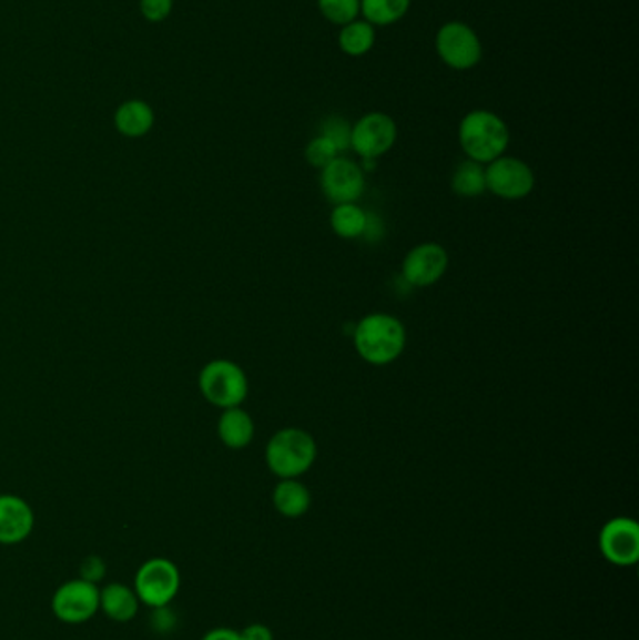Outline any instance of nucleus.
<instances>
[{"label":"nucleus","instance_id":"412c9836","mask_svg":"<svg viewBox=\"0 0 639 640\" xmlns=\"http://www.w3.org/2000/svg\"><path fill=\"white\" fill-rule=\"evenodd\" d=\"M409 4L410 0H361V13L369 24L386 27L404 18Z\"/></svg>","mask_w":639,"mask_h":640},{"label":"nucleus","instance_id":"b1692460","mask_svg":"<svg viewBox=\"0 0 639 640\" xmlns=\"http://www.w3.org/2000/svg\"><path fill=\"white\" fill-rule=\"evenodd\" d=\"M338 156V149L328 139L321 138V135L312 139L308 146H306V160H308L310 165H314L317 169H325L328 163L334 162Z\"/></svg>","mask_w":639,"mask_h":640},{"label":"nucleus","instance_id":"20e7f679","mask_svg":"<svg viewBox=\"0 0 639 640\" xmlns=\"http://www.w3.org/2000/svg\"><path fill=\"white\" fill-rule=\"evenodd\" d=\"M197 384L206 402L222 410L241 407L250 392L246 373L241 365L224 358L212 359L205 364Z\"/></svg>","mask_w":639,"mask_h":640},{"label":"nucleus","instance_id":"2eb2a0df","mask_svg":"<svg viewBox=\"0 0 639 640\" xmlns=\"http://www.w3.org/2000/svg\"><path fill=\"white\" fill-rule=\"evenodd\" d=\"M116 132L128 139L145 138L146 133H151L156 122V114L154 109L143 100H128L116 108L115 116Z\"/></svg>","mask_w":639,"mask_h":640},{"label":"nucleus","instance_id":"f257e3e1","mask_svg":"<svg viewBox=\"0 0 639 640\" xmlns=\"http://www.w3.org/2000/svg\"><path fill=\"white\" fill-rule=\"evenodd\" d=\"M358 356L369 365H388L404 353L407 334L398 317L388 313H372L356 324L353 332Z\"/></svg>","mask_w":639,"mask_h":640},{"label":"nucleus","instance_id":"a211bd4d","mask_svg":"<svg viewBox=\"0 0 639 640\" xmlns=\"http://www.w3.org/2000/svg\"><path fill=\"white\" fill-rule=\"evenodd\" d=\"M331 227L339 238H361L368 227V212L356 203L336 204L331 214Z\"/></svg>","mask_w":639,"mask_h":640},{"label":"nucleus","instance_id":"4468645a","mask_svg":"<svg viewBox=\"0 0 639 640\" xmlns=\"http://www.w3.org/2000/svg\"><path fill=\"white\" fill-rule=\"evenodd\" d=\"M141 609L138 593L122 582H109L100 588V611L113 622H132Z\"/></svg>","mask_w":639,"mask_h":640},{"label":"nucleus","instance_id":"bb28decb","mask_svg":"<svg viewBox=\"0 0 639 640\" xmlns=\"http://www.w3.org/2000/svg\"><path fill=\"white\" fill-rule=\"evenodd\" d=\"M151 626L154 631L162 634L171 633L176 628L175 611L171 609V605L152 609Z\"/></svg>","mask_w":639,"mask_h":640},{"label":"nucleus","instance_id":"ddd939ff","mask_svg":"<svg viewBox=\"0 0 639 640\" xmlns=\"http://www.w3.org/2000/svg\"><path fill=\"white\" fill-rule=\"evenodd\" d=\"M37 515L31 504L18 495H0V545L23 544L31 538Z\"/></svg>","mask_w":639,"mask_h":640},{"label":"nucleus","instance_id":"1a4fd4ad","mask_svg":"<svg viewBox=\"0 0 639 640\" xmlns=\"http://www.w3.org/2000/svg\"><path fill=\"white\" fill-rule=\"evenodd\" d=\"M398 139V128L388 114L368 113L356 122L351 132V149L366 162H374L377 158L393 149Z\"/></svg>","mask_w":639,"mask_h":640},{"label":"nucleus","instance_id":"39448f33","mask_svg":"<svg viewBox=\"0 0 639 640\" xmlns=\"http://www.w3.org/2000/svg\"><path fill=\"white\" fill-rule=\"evenodd\" d=\"M182 587L181 569L168 558L156 557L139 566L133 577V590L141 605L149 609L168 607Z\"/></svg>","mask_w":639,"mask_h":640},{"label":"nucleus","instance_id":"5701e85b","mask_svg":"<svg viewBox=\"0 0 639 640\" xmlns=\"http://www.w3.org/2000/svg\"><path fill=\"white\" fill-rule=\"evenodd\" d=\"M351 132H353V126H351L344 116H338V114L326 116V119L321 122V138L328 139V141L338 149V152L351 149Z\"/></svg>","mask_w":639,"mask_h":640},{"label":"nucleus","instance_id":"dca6fc26","mask_svg":"<svg viewBox=\"0 0 639 640\" xmlns=\"http://www.w3.org/2000/svg\"><path fill=\"white\" fill-rule=\"evenodd\" d=\"M217 437L225 448H247L255 437L254 418L241 407L225 408L217 419Z\"/></svg>","mask_w":639,"mask_h":640},{"label":"nucleus","instance_id":"0eeeda50","mask_svg":"<svg viewBox=\"0 0 639 640\" xmlns=\"http://www.w3.org/2000/svg\"><path fill=\"white\" fill-rule=\"evenodd\" d=\"M435 48L440 60L454 70H469L483 59V43L477 32L459 21L440 27L435 38Z\"/></svg>","mask_w":639,"mask_h":640},{"label":"nucleus","instance_id":"f8f14e48","mask_svg":"<svg viewBox=\"0 0 639 640\" xmlns=\"http://www.w3.org/2000/svg\"><path fill=\"white\" fill-rule=\"evenodd\" d=\"M600 551L616 566H632L639 558L638 522L628 517H617L606 522L600 532Z\"/></svg>","mask_w":639,"mask_h":640},{"label":"nucleus","instance_id":"9d476101","mask_svg":"<svg viewBox=\"0 0 639 640\" xmlns=\"http://www.w3.org/2000/svg\"><path fill=\"white\" fill-rule=\"evenodd\" d=\"M320 184L321 192L334 206L356 203L366 190V179L361 165L342 156L321 169Z\"/></svg>","mask_w":639,"mask_h":640},{"label":"nucleus","instance_id":"4be33fe9","mask_svg":"<svg viewBox=\"0 0 639 640\" xmlns=\"http://www.w3.org/2000/svg\"><path fill=\"white\" fill-rule=\"evenodd\" d=\"M320 10L331 23H351L361 13V0H317Z\"/></svg>","mask_w":639,"mask_h":640},{"label":"nucleus","instance_id":"aec40b11","mask_svg":"<svg viewBox=\"0 0 639 640\" xmlns=\"http://www.w3.org/2000/svg\"><path fill=\"white\" fill-rule=\"evenodd\" d=\"M338 43L345 54L363 57V54L368 53L369 49L374 48L375 27L369 24L368 21L355 19V21L342 27Z\"/></svg>","mask_w":639,"mask_h":640},{"label":"nucleus","instance_id":"c85d7f7f","mask_svg":"<svg viewBox=\"0 0 639 640\" xmlns=\"http://www.w3.org/2000/svg\"><path fill=\"white\" fill-rule=\"evenodd\" d=\"M201 640H241V633L235 629L216 628L211 629Z\"/></svg>","mask_w":639,"mask_h":640},{"label":"nucleus","instance_id":"f03ea898","mask_svg":"<svg viewBox=\"0 0 639 640\" xmlns=\"http://www.w3.org/2000/svg\"><path fill=\"white\" fill-rule=\"evenodd\" d=\"M510 133L505 120L491 111H470L459 124V144L465 156L477 163H491L505 156Z\"/></svg>","mask_w":639,"mask_h":640},{"label":"nucleus","instance_id":"6e6552de","mask_svg":"<svg viewBox=\"0 0 639 640\" xmlns=\"http://www.w3.org/2000/svg\"><path fill=\"white\" fill-rule=\"evenodd\" d=\"M535 182L532 169L518 158H497L486 167V190L505 201H519L531 195Z\"/></svg>","mask_w":639,"mask_h":640},{"label":"nucleus","instance_id":"6ab92c4d","mask_svg":"<svg viewBox=\"0 0 639 640\" xmlns=\"http://www.w3.org/2000/svg\"><path fill=\"white\" fill-rule=\"evenodd\" d=\"M454 193L459 197H478L486 192V167L483 163L465 160L454 169L453 182H450Z\"/></svg>","mask_w":639,"mask_h":640},{"label":"nucleus","instance_id":"393cba45","mask_svg":"<svg viewBox=\"0 0 639 640\" xmlns=\"http://www.w3.org/2000/svg\"><path fill=\"white\" fill-rule=\"evenodd\" d=\"M105 575H108V563L98 555H89V557L83 558V562L79 566V579L92 582V585L103 582Z\"/></svg>","mask_w":639,"mask_h":640},{"label":"nucleus","instance_id":"cd10ccee","mask_svg":"<svg viewBox=\"0 0 639 640\" xmlns=\"http://www.w3.org/2000/svg\"><path fill=\"white\" fill-rule=\"evenodd\" d=\"M239 633H241V640H274L271 629L263 626V623H252V626H247Z\"/></svg>","mask_w":639,"mask_h":640},{"label":"nucleus","instance_id":"a878e982","mask_svg":"<svg viewBox=\"0 0 639 640\" xmlns=\"http://www.w3.org/2000/svg\"><path fill=\"white\" fill-rule=\"evenodd\" d=\"M141 16L151 23H162L173 12V0H139Z\"/></svg>","mask_w":639,"mask_h":640},{"label":"nucleus","instance_id":"423d86ee","mask_svg":"<svg viewBox=\"0 0 639 640\" xmlns=\"http://www.w3.org/2000/svg\"><path fill=\"white\" fill-rule=\"evenodd\" d=\"M54 618L68 626L89 622L100 611V587L83 579L62 582L51 598Z\"/></svg>","mask_w":639,"mask_h":640},{"label":"nucleus","instance_id":"7ed1b4c3","mask_svg":"<svg viewBox=\"0 0 639 640\" xmlns=\"http://www.w3.org/2000/svg\"><path fill=\"white\" fill-rule=\"evenodd\" d=\"M266 465L277 478L296 479L308 473L317 459L314 437L298 427L274 433L265 449Z\"/></svg>","mask_w":639,"mask_h":640},{"label":"nucleus","instance_id":"9b49d317","mask_svg":"<svg viewBox=\"0 0 639 640\" xmlns=\"http://www.w3.org/2000/svg\"><path fill=\"white\" fill-rule=\"evenodd\" d=\"M448 253L435 242H424L405 255L402 276L413 287H429L447 274Z\"/></svg>","mask_w":639,"mask_h":640},{"label":"nucleus","instance_id":"f3484780","mask_svg":"<svg viewBox=\"0 0 639 640\" xmlns=\"http://www.w3.org/2000/svg\"><path fill=\"white\" fill-rule=\"evenodd\" d=\"M272 504L277 514L296 519L308 511L312 506V495H310L308 487L301 484L298 479H282L274 487Z\"/></svg>","mask_w":639,"mask_h":640}]
</instances>
